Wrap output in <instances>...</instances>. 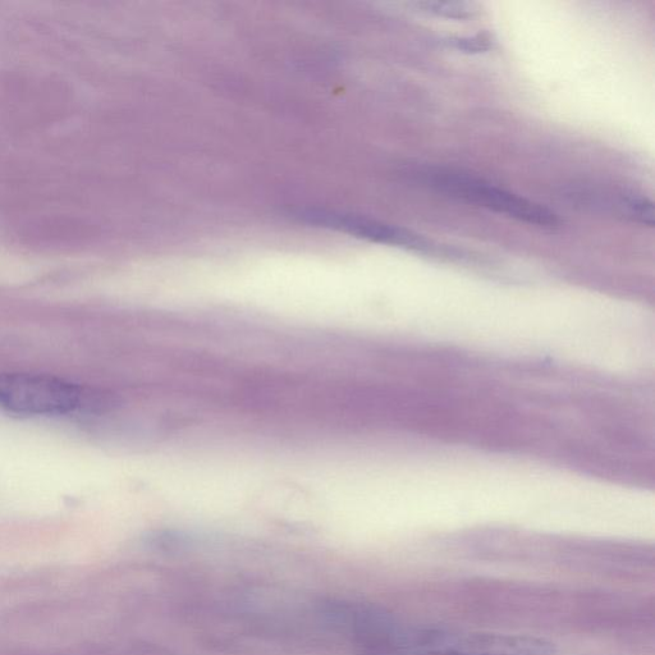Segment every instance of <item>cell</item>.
Here are the masks:
<instances>
[{
	"label": "cell",
	"instance_id": "7a4b0ae2",
	"mask_svg": "<svg viewBox=\"0 0 655 655\" xmlns=\"http://www.w3.org/2000/svg\"><path fill=\"white\" fill-rule=\"evenodd\" d=\"M76 384L44 374H0V407L18 415L61 416L82 403Z\"/></svg>",
	"mask_w": 655,
	"mask_h": 655
},
{
	"label": "cell",
	"instance_id": "52a82bcc",
	"mask_svg": "<svg viewBox=\"0 0 655 655\" xmlns=\"http://www.w3.org/2000/svg\"><path fill=\"white\" fill-rule=\"evenodd\" d=\"M361 655H458L448 652H441V650L434 649H378V650H368V652H363Z\"/></svg>",
	"mask_w": 655,
	"mask_h": 655
},
{
	"label": "cell",
	"instance_id": "6da1fadb",
	"mask_svg": "<svg viewBox=\"0 0 655 655\" xmlns=\"http://www.w3.org/2000/svg\"><path fill=\"white\" fill-rule=\"evenodd\" d=\"M415 177L441 194L483 206L531 226L556 228L560 224L557 214L545 206L494 186L493 183L470 173L443 167H421L415 169Z\"/></svg>",
	"mask_w": 655,
	"mask_h": 655
},
{
	"label": "cell",
	"instance_id": "277c9868",
	"mask_svg": "<svg viewBox=\"0 0 655 655\" xmlns=\"http://www.w3.org/2000/svg\"><path fill=\"white\" fill-rule=\"evenodd\" d=\"M420 12L428 15L452 18V20H466L473 17V7L460 2H416L412 4Z\"/></svg>",
	"mask_w": 655,
	"mask_h": 655
},
{
	"label": "cell",
	"instance_id": "3957f363",
	"mask_svg": "<svg viewBox=\"0 0 655 655\" xmlns=\"http://www.w3.org/2000/svg\"><path fill=\"white\" fill-rule=\"evenodd\" d=\"M304 217L314 223L331 224L340 227L354 235L366 240L380 242V244L406 247V249L427 251L432 249L427 238L409 231V229L392 226L373 219L355 217V215H333L311 212Z\"/></svg>",
	"mask_w": 655,
	"mask_h": 655
},
{
	"label": "cell",
	"instance_id": "5b68a950",
	"mask_svg": "<svg viewBox=\"0 0 655 655\" xmlns=\"http://www.w3.org/2000/svg\"><path fill=\"white\" fill-rule=\"evenodd\" d=\"M625 218L641 226H654V204L647 196L627 192Z\"/></svg>",
	"mask_w": 655,
	"mask_h": 655
},
{
	"label": "cell",
	"instance_id": "8992f818",
	"mask_svg": "<svg viewBox=\"0 0 655 655\" xmlns=\"http://www.w3.org/2000/svg\"><path fill=\"white\" fill-rule=\"evenodd\" d=\"M446 43L450 45V47L467 54L487 53L488 50L493 47L492 39L485 34L466 36V38H452L448 39Z\"/></svg>",
	"mask_w": 655,
	"mask_h": 655
}]
</instances>
